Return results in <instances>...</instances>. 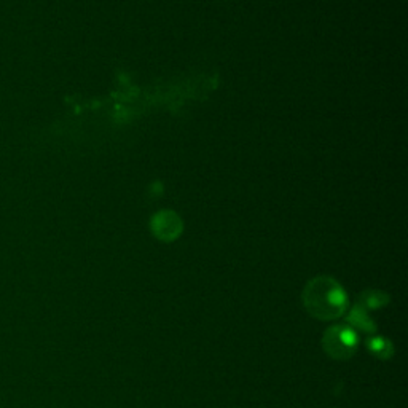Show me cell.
Wrapping results in <instances>:
<instances>
[{
    "label": "cell",
    "mask_w": 408,
    "mask_h": 408,
    "mask_svg": "<svg viewBox=\"0 0 408 408\" xmlns=\"http://www.w3.org/2000/svg\"><path fill=\"white\" fill-rule=\"evenodd\" d=\"M359 337L350 326H333L327 328L322 337V346L332 359L345 361L357 350Z\"/></svg>",
    "instance_id": "cell-2"
},
{
    "label": "cell",
    "mask_w": 408,
    "mask_h": 408,
    "mask_svg": "<svg viewBox=\"0 0 408 408\" xmlns=\"http://www.w3.org/2000/svg\"><path fill=\"white\" fill-rule=\"evenodd\" d=\"M303 307L309 316L332 321L343 316L348 308V297L345 289L335 279L328 276H319L311 279L304 287Z\"/></svg>",
    "instance_id": "cell-1"
},
{
    "label": "cell",
    "mask_w": 408,
    "mask_h": 408,
    "mask_svg": "<svg viewBox=\"0 0 408 408\" xmlns=\"http://www.w3.org/2000/svg\"><path fill=\"white\" fill-rule=\"evenodd\" d=\"M368 350H370L378 359H387L392 354V346L391 343L385 340V338H372L368 340Z\"/></svg>",
    "instance_id": "cell-5"
},
{
    "label": "cell",
    "mask_w": 408,
    "mask_h": 408,
    "mask_svg": "<svg viewBox=\"0 0 408 408\" xmlns=\"http://www.w3.org/2000/svg\"><path fill=\"white\" fill-rule=\"evenodd\" d=\"M389 302V297L385 292H378V291H367L362 293L361 297V307L365 309H376L387 304Z\"/></svg>",
    "instance_id": "cell-4"
},
{
    "label": "cell",
    "mask_w": 408,
    "mask_h": 408,
    "mask_svg": "<svg viewBox=\"0 0 408 408\" xmlns=\"http://www.w3.org/2000/svg\"><path fill=\"white\" fill-rule=\"evenodd\" d=\"M348 321H350V326H351V328H354V331H361L365 333H373L376 331L375 322L372 321L370 316L367 314V309L362 308L361 304L354 308L350 313Z\"/></svg>",
    "instance_id": "cell-3"
}]
</instances>
